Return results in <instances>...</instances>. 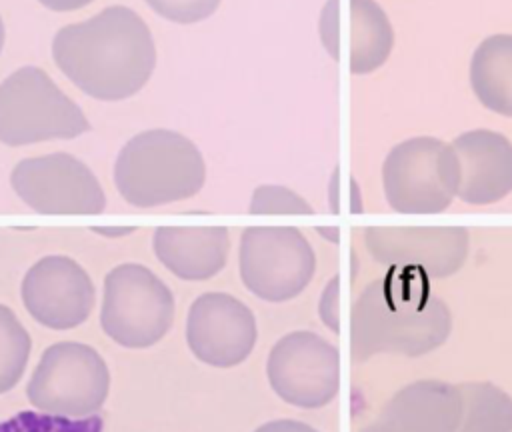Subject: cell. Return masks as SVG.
<instances>
[{"mask_svg":"<svg viewBox=\"0 0 512 432\" xmlns=\"http://www.w3.org/2000/svg\"><path fill=\"white\" fill-rule=\"evenodd\" d=\"M348 68L370 74L390 56L394 32L388 16L374 0H348Z\"/></svg>","mask_w":512,"mask_h":432,"instance_id":"obj_18","label":"cell"},{"mask_svg":"<svg viewBox=\"0 0 512 432\" xmlns=\"http://www.w3.org/2000/svg\"><path fill=\"white\" fill-rule=\"evenodd\" d=\"M470 86L480 104L512 116V34L484 38L470 60Z\"/></svg>","mask_w":512,"mask_h":432,"instance_id":"obj_17","label":"cell"},{"mask_svg":"<svg viewBox=\"0 0 512 432\" xmlns=\"http://www.w3.org/2000/svg\"><path fill=\"white\" fill-rule=\"evenodd\" d=\"M242 284L260 300L286 302L312 280L316 254L294 226H248L240 236Z\"/></svg>","mask_w":512,"mask_h":432,"instance_id":"obj_8","label":"cell"},{"mask_svg":"<svg viewBox=\"0 0 512 432\" xmlns=\"http://www.w3.org/2000/svg\"><path fill=\"white\" fill-rule=\"evenodd\" d=\"M450 330L452 314L430 278L388 266L364 286L352 306V360L366 362L378 354L424 356L440 348Z\"/></svg>","mask_w":512,"mask_h":432,"instance_id":"obj_1","label":"cell"},{"mask_svg":"<svg viewBox=\"0 0 512 432\" xmlns=\"http://www.w3.org/2000/svg\"><path fill=\"white\" fill-rule=\"evenodd\" d=\"M10 184L20 200L40 214H100L106 206L92 170L64 152L20 160Z\"/></svg>","mask_w":512,"mask_h":432,"instance_id":"obj_10","label":"cell"},{"mask_svg":"<svg viewBox=\"0 0 512 432\" xmlns=\"http://www.w3.org/2000/svg\"><path fill=\"white\" fill-rule=\"evenodd\" d=\"M364 246L386 268L396 266L426 278H446L466 262L470 234L462 226H368Z\"/></svg>","mask_w":512,"mask_h":432,"instance_id":"obj_11","label":"cell"},{"mask_svg":"<svg viewBox=\"0 0 512 432\" xmlns=\"http://www.w3.org/2000/svg\"><path fill=\"white\" fill-rule=\"evenodd\" d=\"M88 130L84 112L44 70L24 66L0 84V142L24 146L68 140Z\"/></svg>","mask_w":512,"mask_h":432,"instance_id":"obj_4","label":"cell"},{"mask_svg":"<svg viewBox=\"0 0 512 432\" xmlns=\"http://www.w3.org/2000/svg\"><path fill=\"white\" fill-rule=\"evenodd\" d=\"M0 432H104V426L98 416L66 418L38 410H24L2 420Z\"/></svg>","mask_w":512,"mask_h":432,"instance_id":"obj_21","label":"cell"},{"mask_svg":"<svg viewBox=\"0 0 512 432\" xmlns=\"http://www.w3.org/2000/svg\"><path fill=\"white\" fill-rule=\"evenodd\" d=\"M156 258L182 280H208L228 260L230 236L224 226H160L152 238Z\"/></svg>","mask_w":512,"mask_h":432,"instance_id":"obj_16","label":"cell"},{"mask_svg":"<svg viewBox=\"0 0 512 432\" xmlns=\"http://www.w3.org/2000/svg\"><path fill=\"white\" fill-rule=\"evenodd\" d=\"M204 180L206 164L196 144L164 128L130 138L114 164L120 196L138 208L186 200L200 192Z\"/></svg>","mask_w":512,"mask_h":432,"instance_id":"obj_3","label":"cell"},{"mask_svg":"<svg viewBox=\"0 0 512 432\" xmlns=\"http://www.w3.org/2000/svg\"><path fill=\"white\" fill-rule=\"evenodd\" d=\"M256 338L254 312L232 294L206 292L188 310V348L208 366L232 368L242 364L254 350Z\"/></svg>","mask_w":512,"mask_h":432,"instance_id":"obj_12","label":"cell"},{"mask_svg":"<svg viewBox=\"0 0 512 432\" xmlns=\"http://www.w3.org/2000/svg\"><path fill=\"white\" fill-rule=\"evenodd\" d=\"M458 160L456 196L474 206L494 204L512 192V142L494 130L478 128L450 142Z\"/></svg>","mask_w":512,"mask_h":432,"instance_id":"obj_14","label":"cell"},{"mask_svg":"<svg viewBox=\"0 0 512 432\" xmlns=\"http://www.w3.org/2000/svg\"><path fill=\"white\" fill-rule=\"evenodd\" d=\"M94 298L88 272L68 256L40 258L22 280V302L28 314L52 330H70L86 322Z\"/></svg>","mask_w":512,"mask_h":432,"instance_id":"obj_13","label":"cell"},{"mask_svg":"<svg viewBox=\"0 0 512 432\" xmlns=\"http://www.w3.org/2000/svg\"><path fill=\"white\" fill-rule=\"evenodd\" d=\"M56 66L98 100H124L144 88L156 66V48L144 20L126 6L70 24L54 36Z\"/></svg>","mask_w":512,"mask_h":432,"instance_id":"obj_2","label":"cell"},{"mask_svg":"<svg viewBox=\"0 0 512 432\" xmlns=\"http://www.w3.org/2000/svg\"><path fill=\"white\" fill-rule=\"evenodd\" d=\"M110 370L88 344L56 342L48 346L26 386L30 404L44 414L86 418L106 402Z\"/></svg>","mask_w":512,"mask_h":432,"instance_id":"obj_6","label":"cell"},{"mask_svg":"<svg viewBox=\"0 0 512 432\" xmlns=\"http://www.w3.org/2000/svg\"><path fill=\"white\" fill-rule=\"evenodd\" d=\"M460 418L454 432H512V398L492 382L458 384Z\"/></svg>","mask_w":512,"mask_h":432,"instance_id":"obj_19","label":"cell"},{"mask_svg":"<svg viewBox=\"0 0 512 432\" xmlns=\"http://www.w3.org/2000/svg\"><path fill=\"white\" fill-rule=\"evenodd\" d=\"M96 232L104 234V236H124V234H130L134 232V228H96Z\"/></svg>","mask_w":512,"mask_h":432,"instance_id":"obj_27","label":"cell"},{"mask_svg":"<svg viewBox=\"0 0 512 432\" xmlns=\"http://www.w3.org/2000/svg\"><path fill=\"white\" fill-rule=\"evenodd\" d=\"M320 314L324 324L332 330L338 332L340 330V318H338V276L332 278V282L324 288L322 294V302H320Z\"/></svg>","mask_w":512,"mask_h":432,"instance_id":"obj_24","label":"cell"},{"mask_svg":"<svg viewBox=\"0 0 512 432\" xmlns=\"http://www.w3.org/2000/svg\"><path fill=\"white\" fill-rule=\"evenodd\" d=\"M254 432H318L316 428H312L306 422L300 420H272L262 424L260 428H256Z\"/></svg>","mask_w":512,"mask_h":432,"instance_id":"obj_25","label":"cell"},{"mask_svg":"<svg viewBox=\"0 0 512 432\" xmlns=\"http://www.w3.org/2000/svg\"><path fill=\"white\" fill-rule=\"evenodd\" d=\"M146 4L166 20L194 24L212 16L220 0H146Z\"/></svg>","mask_w":512,"mask_h":432,"instance_id":"obj_23","label":"cell"},{"mask_svg":"<svg viewBox=\"0 0 512 432\" xmlns=\"http://www.w3.org/2000/svg\"><path fill=\"white\" fill-rule=\"evenodd\" d=\"M174 322L170 288L142 264H120L104 278L100 324L124 348H148Z\"/></svg>","mask_w":512,"mask_h":432,"instance_id":"obj_7","label":"cell"},{"mask_svg":"<svg viewBox=\"0 0 512 432\" xmlns=\"http://www.w3.org/2000/svg\"><path fill=\"white\" fill-rule=\"evenodd\" d=\"M46 8L56 10V12H66V10H78L86 4H90L92 0H40Z\"/></svg>","mask_w":512,"mask_h":432,"instance_id":"obj_26","label":"cell"},{"mask_svg":"<svg viewBox=\"0 0 512 432\" xmlns=\"http://www.w3.org/2000/svg\"><path fill=\"white\" fill-rule=\"evenodd\" d=\"M2 46H4V24H2V18H0V52H2Z\"/></svg>","mask_w":512,"mask_h":432,"instance_id":"obj_28","label":"cell"},{"mask_svg":"<svg viewBox=\"0 0 512 432\" xmlns=\"http://www.w3.org/2000/svg\"><path fill=\"white\" fill-rule=\"evenodd\" d=\"M386 202L400 214L444 212L458 192V160L450 144L434 136L398 142L382 164Z\"/></svg>","mask_w":512,"mask_h":432,"instance_id":"obj_5","label":"cell"},{"mask_svg":"<svg viewBox=\"0 0 512 432\" xmlns=\"http://www.w3.org/2000/svg\"><path fill=\"white\" fill-rule=\"evenodd\" d=\"M248 210L252 214H314L312 206L300 194L276 184L258 186L252 194Z\"/></svg>","mask_w":512,"mask_h":432,"instance_id":"obj_22","label":"cell"},{"mask_svg":"<svg viewBox=\"0 0 512 432\" xmlns=\"http://www.w3.org/2000/svg\"><path fill=\"white\" fill-rule=\"evenodd\" d=\"M266 376L284 402L296 408H322L340 388V352L316 332L282 336L266 360Z\"/></svg>","mask_w":512,"mask_h":432,"instance_id":"obj_9","label":"cell"},{"mask_svg":"<svg viewBox=\"0 0 512 432\" xmlns=\"http://www.w3.org/2000/svg\"><path fill=\"white\" fill-rule=\"evenodd\" d=\"M458 418V384L418 380L392 394L360 432H454Z\"/></svg>","mask_w":512,"mask_h":432,"instance_id":"obj_15","label":"cell"},{"mask_svg":"<svg viewBox=\"0 0 512 432\" xmlns=\"http://www.w3.org/2000/svg\"><path fill=\"white\" fill-rule=\"evenodd\" d=\"M32 340L16 314L0 304V394L12 390L22 378Z\"/></svg>","mask_w":512,"mask_h":432,"instance_id":"obj_20","label":"cell"}]
</instances>
